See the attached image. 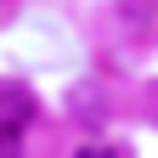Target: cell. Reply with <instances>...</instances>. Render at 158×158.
<instances>
[{"instance_id": "1", "label": "cell", "mask_w": 158, "mask_h": 158, "mask_svg": "<svg viewBox=\"0 0 158 158\" xmlns=\"http://www.w3.org/2000/svg\"><path fill=\"white\" fill-rule=\"evenodd\" d=\"M34 118V96L23 85H0V158H23V124Z\"/></svg>"}, {"instance_id": "2", "label": "cell", "mask_w": 158, "mask_h": 158, "mask_svg": "<svg viewBox=\"0 0 158 158\" xmlns=\"http://www.w3.org/2000/svg\"><path fill=\"white\" fill-rule=\"evenodd\" d=\"M73 158H118V152H107V147H79Z\"/></svg>"}]
</instances>
